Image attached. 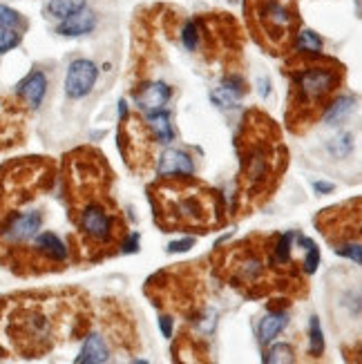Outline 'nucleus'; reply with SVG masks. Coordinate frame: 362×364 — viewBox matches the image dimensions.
<instances>
[{
	"mask_svg": "<svg viewBox=\"0 0 362 364\" xmlns=\"http://www.w3.org/2000/svg\"><path fill=\"white\" fill-rule=\"evenodd\" d=\"M0 333L11 351L38 358L65 338H77L87 329V304L63 295H21L0 304Z\"/></svg>",
	"mask_w": 362,
	"mask_h": 364,
	"instance_id": "nucleus-1",
	"label": "nucleus"
},
{
	"mask_svg": "<svg viewBox=\"0 0 362 364\" xmlns=\"http://www.w3.org/2000/svg\"><path fill=\"white\" fill-rule=\"evenodd\" d=\"M270 246H273V235H253L231 248L217 250L215 270L246 297H262L273 291L295 293L300 286L305 288L300 270L293 266H280L273 260Z\"/></svg>",
	"mask_w": 362,
	"mask_h": 364,
	"instance_id": "nucleus-2",
	"label": "nucleus"
},
{
	"mask_svg": "<svg viewBox=\"0 0 362 364\" xmlns=\"http://www.w3.org/2000/svg\"><path fill=\"white\" fill-rule=\"evenodd\" d=\"M155 221L161 231H210L226 221L221 194L190 175L161 177L150 188Z\"/></svg>",
	"mask_w": 362,
	"mask_h": 364,
	"instance_id": "nucleus-3",
	"label": "nucleus"
},
{
	"mask_svg": "<svg viewBox=\"0 0 362 364\" xmlns=\"http://www.w3.org/2000/svg\"><path fill=\"white\" fill-rule=\"evenodd\" d=\"M289 101L286 126L293 134H305L336 99L344 81V67L320 52H300L286 65Z\"/></svg>",
	"mask_w": 362,
	"mask_h": 364,
	"instance_id": "nucleus-4",
	"label": "nucleus"
},
{
	"mask_svg": "<svg viewBox=\"0 0 362 364\" xmlns=\"http://www.w3.org/2000/svg\"><path fill=\"white\" fill-rule=\"evenodd\" d=\"M237 148L241 155V186L246 197L262 202L273 192L286 165V153L275 121H270L264 112L251 110L237 136Z\"/></svg>",
	"mask_w": 362,
	"mask_h": 364,
	"instance_id": "nucleus-5",
	"label": "nucleus"
},
{
	"mask_svg": "<svg viewBox=\"0 0 362 364\" xmlns=\"http://www.w3.org/2000/svg\"><path fill=\"white\" fill-rule=\"evenodd\" d=\"M248 27L270 54H282L295 43L297 11L293 0H246Z\"/></svg>",
	"mask_w": 362,
	"mask_h": 364,
	"instance_id": "nucleus-6",
	"label": "nucleus"
},
{
	"mask_svg": "<svg viewBox=\"0 0 362 364\" xmlns=\"http://www.w3.org/2000/svg\"><path fill=\"white\" fill-rule=\"evenodd\" d=\"M54 163L40 157L7 163L0 170V228L13 215V208L29 202L36 192L52 186Z\"/></svg>",
	"mask_w": 362,
	"mask_h": 364,
	"instance_id": "nucleus-7",
	"label": "nucleus"
},
{
	"mask_svg": "<svg viewBox=\"0 0 362 364\" xmlns=\"http://www.w3.org/2000/svg\"><path fill=\"white\" fill-rule=\"evenodd\" d=\"M65 190L70 212L81 208L92 199L108 197L110 186V170L105 157L92 148H79L65 159Z\"/></svg>",
	"mask_w": 362,
	"mask_h": 364,
	"instance_id": "nucleus-8",
	"label": "nucleus"
},
{
	"mask_svg": "<svg viewBox=\"0 0 362 364\" xmlns=\"http://www.w3.org/2000/svg\"><path fill=\"white\" fill-rule=\"evenodd\" d=\"M72 215V221L77 224L79 233L83 235V246L87 250H97L94 260L103 257V250L112 253L124 244V224L119 219V210L114 204L103 197V199H92L77 208Z\"/></svg>",
	"mask_w": 362,
	"mask_h": 364,
	"instance_id": "nucleus-9",
	"label": "nucleus"
},
{
	"mask_svg": "<svg viewBox=\"0 0 362 364\" xmlns=\"http://www.w3.org/2000/svg\"><path fill=\"white\" fill-rule=\"evenodd\" d=\"M313 221L320 228L322 237L336 250L351 246V244H360V199L358 197L353 202H344L334 208L322 210Z\"/></svg>",
	"mask_w": 362,
	"mask_h": 364,
	"instance_id": "nucleus-10",
	"label": "nucleus"
},
{
	"mask_svg": "<svg viewBox=\"0 0 362 364\" xmlns=\"http://www.w3.org/2000/svg\"><path fill=\"white\" fill-rule=\"evenodd\" d=\"M153 145H155V134L148 123H143L141 116L137 114L121 116L119 150L132 170L148 168L150 159H153Z\"/></svg>",
	"mask_w": 362,
	"mask_h": 364,
	"instance_id": "nucleus-11",
	"label": "nucleus"
},
{
	"mask_svg": "<svg viewBox=\"0 0 362 364\" xmlns=\"http://www.w3.org/2000/svg\"><path fill=\"white\" fill-rule=\"evenodd\" d=\"M43 224V215L38 210H29V212H16L11 215L5 226L0 228V237L7 246H16V244H25V241L34 239L40 231Z\"/></svg>",
	"mask_w": 362,
	"mask_h": 364,
	"instance_id": "nucleus-12",
	"label": "nucleus"
},
{
	"mask_svg": "<svg viewBox=\"0 0 362 364\" xmlns=\"http://www.w3.org/2000/svg\"><path fill=\"white\" fill-rule=\"evenodd\" d=\"M99 77V67L87 58H79L74 60L67 70L65 77V94L70 99H83L92 92V87L97 83Z\"/></svg>",
	"mask_w": 362,
	"mask_h": 364,
	"instance_id": "nucleus-13",
	"label": "nucleus"
},
{
	"mask_svg": "<svg viewBox=\"0 0 362 364\" xmlns=\"http://www.w3.org/2000/svg\"><path fill=\"white\" fill-rule=\"evenodd\" d=\"M45 92H48V79H45V74L38 70L29 72L27 77L18 83V96L25 101L27 108H32V110H36L43 103Z\"/></svg>",
	"mask_w": 362,
	"mask_h": 364,
	"instance_id": "nucleus-14",
	"label": "nucleus"
},
{
	"mask_svg": "<svg viewBox=\"0 0 362 364\" xmlns=\"http://www.w3.org/2000/svg\"><path fill=\"white\" fill-rule=\"evenodd\" d=\"M192 172H194V163L190 155L181 153V150H165L157 165L159 177H179V175H192Z\"/></svg>",
	"mask_w": 362,
	"mask_h": 364,
	"instance_id": "nucleus-15",
	"label": "nucleus"
},
{
	"mask_svg": "<svg viewBox=\"0 0 362 364\" xmlns=\"http://www.w3.org/2000/svg\"><path fill=\"white\" fill-rule=\"evenodd\" d=\"M97 27V16L92 11H87L85 7L70 13V16L63 18V23L58 25L56 32L60 36H83V34H89L92 29Z\"/></svg>",
	"mask_w": 362,
	"mask_h": 364,
	"instance_id": "nucleus-16",
	"label": "nucleus"
},
{
	"mask_svg": "<svg viewBox=\"0 0 362 364\" xmlns=\"http://www.w3.org/2000/svg\"><path fill=\"white\" fill-rule=\"evenodd\" d=\"M170 96H172V89L161 81L150 83L141 87L139 92H134V99H137V103L143 110H161L163 105L170 101Z\"/></svg>",
	"mask_w": 362,
	"mask_h": 364,
	"instance_id": "nucleus-17",
	"label": "nucleus"
},
{
	"mask_svg": "<svg viewBox=\"0 0 362 364\" xmlns=\"http://www.w3.org/2000/svg\"><path fill=\"white\" fill-rule=\"evenodd\" d=\"M246 94V81L237 77V74H231V77H226L221 87H217L210 99H213L219 108H231L235 101H239L241 96Z\"/></svg>",
	"mask_w": 362,
	"mask_h": 364,
	"instance_id": "nucleus-18",
	"label": "nucleus"
},
{
	"mask_svg": "<svg viewBox=\"0 0 362 364\" xmlns=\"http://www.w3.org/2000/svg\"><path fill=\"white\" fill-rule=\"evenodd\" d=\"M108 358H110L108 344H105V340L101 336L92 333V336L83 342L77 364H101V362H108Z\"/></svg>",
	"mask_w": 362,
	"mask_h": 364,
	"instance_id": "nucleus-19",
	"label": "nucleus"
},
{
	"mask_svg": "<svg viewBox=\"0 0 362 364\" xmlns=\"http://www.w3.org/2000/svg\"><path fill=\"white\" fill-rule=\"evenodd\" d=\"M289 324V315H286V311H270L268 315L262 317V324H260V342L266 346L273 342L280 333L284 331V326Z\"/></svg>",
	"mask_w": 362,
	"mask_h": 364,
	"instance_id": "nucleus-20",
	"label": "nucleus"
},
{
	"mask_svg": "<svg viewBox=\"0 0 362 364\" xmlns=\"http://www.w3.org/2000/svg\"><path fill=\"white\" fill-rule=\"evenodd\" d=\"M150 130H153L155 139L159 143H170L175 139V132H172V123H170V114L165 110H155L153 116H150Z\"/></svg>",
	"mask_w": 362,
	"mask_h": 364,
	"instance_id": "nucleus-21",
	"label": "nucleus"
},
{
	"mask_svg": "<svg viewBox=\"0 0 362 364\" xmlns=\"http://www.w3.org/2000/svg\"><path fill=\"white\" fill-rule=\"evenodd\" d=\"M353 103H356V99L349 96V94L338 96V99H334L329 103V108L324 110L322 116L327 118V123H340V121L353 110Z\"/></svg>",
	"mask_w": 362,
	"mask_h": 364,
	"instance_id": "nucleus-22",
	"label": "nucleus"
},
{
	"mask_svg": "<svg viewBox=\"0 0 362 364\" xmlns=\"http://www.w3.org/2000/svg\"><path fill=\"white\" fill-rule=\"evenodd\" d=\"M85 7V0H50L48 3V13L54 18H60L63 21L70 13L79 11Z\"/></svg>",
	"mask_w": 362,
	"mask_h": 364,
	"instance_id": "nucleus-23",
	"label": "nucleus"
},
{
	"mask_svg": "<svg viewBox=\"0 0 362 364\" xmlns=\"http://www.w3.org/2000/svg\"><path fill=\"white\" fill-rule=\"evenodd\" d=\"M295 237H297V241H300V244L305 246V250H307V257H305V270H307V272H315V268H318V264H320V248L315 246L309 237H302V235H295Z\"/></svg>",
	"mask_w": 362,
	"mask_h": 364,
	"instance_id": "nucleus-24",
	"label": "nucleus"
},
{
	"mask_svg": "<svg viewBox=\"0 0 362 364\" xmlns=\"http://www.w3.org/2000/svg\"><path fill=\"white\" fill-rule=\"evenodd\" d=\"M351 150H353V136L346 134V132L338 134L336 139H331V143H329V153L338 159H344Z\"/></svg>",
	"mask_w": 362,
	"mask_h": 364,
	"instance_id": "nucleus-25",
	"label": "nucleus"
},
{
	"mask_svg": "<svg viewBox=\"0 0 362 364\" xmlns=\"http://www.w3.org/2000/svg\"><path fill=\"white\" fill-rule=\"evenodd\" d=\"M295 48L300 52H320L322 40L315 32H302L300 36H295Z\"/></svg>",
	"mask_w": 362,
	"mask_h": 364,
	"instance_id": "nucleus-26",
	"label": "nucleus"
},
{
	"mask_svg": "<svg viewBox=\"0 0 362 364\" xmlns=\"http://www.w3.org/2000/svg\"><path fill=\"white\" fill-rule=\"evenodd\" d=\"M21 38H23V34L18 32V29L0 27V54H5V52H9L13 48H18Z\"/></svg>",
	"mask_w": 362,
	"mask_h": 364,
	"instance_id": "nucleus-27",
	"label": "nucleus"
},
{
	"mask_svg": "<svg viewBox=\"0 0 362 364\" xmlns=\"http://www.w3.org/2000/svg\"><path fill=\"white\" fill-rule=\"evenodd\" d=\"M199 38H202V34H199V27H197V23H186L184 25V29H181V40H184V48L188 50V52H194L199 48Z\"/></svg>",
	"mask_w": 362,
	"mask_h": 364,
	"instance_id": "nucleus-28",
	"label": "nucleus"
},
{
	"mask_svg": "<svg viewBox=\"0 0 362 364\" xmlns=\"http://www.w3.org/2000/svg\"><path fill=\"white\" fill-rule=\"evenodd\" d=\"M311 355H322L324 351V338H322V329H320V320L318 317H311Z\"/></svg>",
	"mask_w": 362,
	"mask_h": 364,
	"instance_id": "nucleus-29",
	"label": "nucleus"
},
{
	"mask_svg": "<svg viewBox=\"0 0 362 364\" xmlns=\"http://www.w3.org/2000/svg\"><path fill=\"white\" fill-rule=\"evenodd\" d=\"M293 348L289 344H280V346H273L270 348V353L264 355V362L266 364H275V362H293Z\"/></svg>",
	"mask_w": 362,
	"mask_h": 364,
	"instance_id": "nucleus-30",
	"label": "nucleus"
},
{
	"mask_svg": "<svg viewBox=\"0 0 362 364\" xmlns=\"http://www.w3.org/2000/svg\"><path fill=\"white\" fill-rule=\"evenodd\" d=\"M0 27H11V29H18L23 27V18L18 11H13L5 5H0Z\"/></svg>",
	"mask_w": 362,
	"mask_h": 364,
	"instance_id": "nucleus-31",
	"label": "nucleus"
},
{
	"mask_svg": "<svg viewBox=\"0 0 362 364\" xmlns=\"http://www.w3.org/2000/svg\"><path fill=\"white\" fill-rule=\"evenodd\" d=\"M192 244H194V239L188 237V239H181V241H172V244L168 246V250L170 253H186L188 248H192Z\"/></svg>",
	"mask_w": 362,
	"mask_h": 364,
	"instance_id": "nucleus-32",
	"label": "nucleus"
},
{
	"mask_svg": "<svg viewBox=\"0 0 362 364\" xmlns=\"http://www.w3.org/2000/svg\"><path fill=\"white\" fill-rule=\"evenodd\" d=\"M121 248H124V253H134V250H139V235L137 233H132L124 244H121Z\"/></svg>",
	"mask_w": 362,
	"mask_h": 364,
	"instance_id": "nucleus-33",
	"label": "nucleus"
},
{
	"mask_svg": "<svg viewBox=\"0 0 362 364\" xmlns=\"http://www.w3.org/2000/svg\"><path fill=\"white\" fill-rule=\"evenodd\" d=\"M161 333H163L165 338H172V317L170 315L161 317Z\"/></svg>",
	"mask_w": 362,
	"mask_h": 364,
	"instance_id": "nucleus-34",
	"label": "nucleus"
},
{
	"mask_svg": "<svg viewBox=\"0 0 362 364\" xmlns=\"http://www.w3.org/2000/svg\"><path fill=\"white\" fill-rule=\"evenodd\" d=\"M313 188L318 192H334V184H324V181H315Z\"/></svg>",
	"mask_w": 362,
	"mask_h": 364,
	"instance_id": "nucleus-35",
	"label": "nucleus"
}]
</instances>
